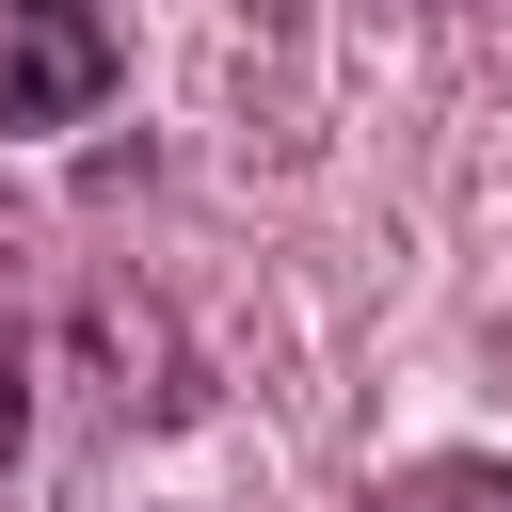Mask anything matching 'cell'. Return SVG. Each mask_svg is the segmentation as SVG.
<instances>
[{
	"label": "cell",
	"instance_id": "cell-1",
	"mask_svg": "<svg viewBox=\"0 0 512 512\" xmlns=\"http://www.w3.org/2000/svg\"><path fill=\"white\" fill-rule=\"evenodd\" d=\"M112 80H128V48L96 0H0V128H80Z\"/></svg>",
	"mask_w": 512,
	"mask_h": 512
},
{
	"label": "cell",
	"instance_id": "cell-2",
	"mask_svg": "<svg viewBox=\"0 0 512 512\" xmlns=\"http://www.w3.org/2000/svg\"><path fill=\"white\" fill-rule=\"evenodd\" d=\"M368 512H512V464L496 448H432V464L368 480Z\"/></svg>",
	"mask_w": 512,
	"mask_h": 512
},
{
	"label": "cell",
	"instance_id": "cell-3",
	"mask_svg": "<svg viewBox=\"0 0 512 512\" xmlns=\"http://www.w3.org/2000/svg\"><path fill=\"white\" fill-rule=\"evenodd\" d=\"M16 448H32V336H16V304H0V480H16Z\"/></svg>",
	"mask_w": 512,
	"mask_h": 512
}]
</instances>
